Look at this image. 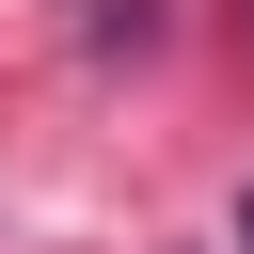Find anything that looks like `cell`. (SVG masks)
I'll return each instance as SVG.
<instances>
[{
	"instance_id": "6da1fadb",
	"label": "cell",
	"mask_w": 254,
	"mask_h": 254,
	"mask_svg": "<svg viewBox=\"0 0 254 254\" xmlns=\"http://www.w3.org/2000/svg\"><path fill=\"white\" fill-rule=\"evenodd\" d=\"M79 32H95V48H111V32H143V0H95V16H79Z\"/></svg>"
},
{
	"instance_id": "7a4b0ae2",
	"label": "cell",
	"mask_w": 254,
	"mask_h": 254,
	"mask_svg": "<svg viewBox=\"0 0 254 254\" xmlns=\"http://www.w3.org/2000/svg\"><path fill=\"white\" fill-rule=\"evenodd\" d=\"M222 254H254V190H238V222H222Z\"/></svg>"
}]
</instances>
